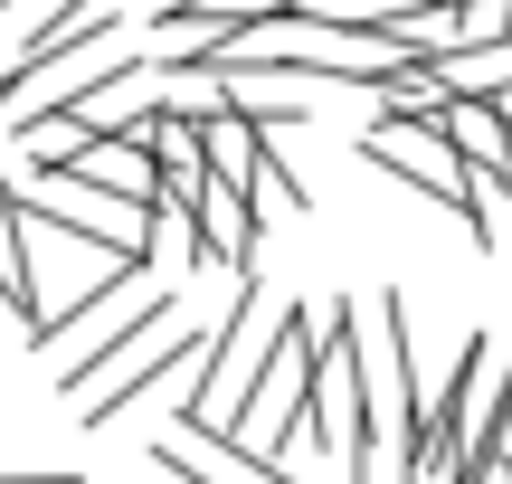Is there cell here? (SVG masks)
<instances>
[{"mask_svg":"<svg viewBox=\"0 0 512 484\" xmlns=\"http://www.w3.org/2000/svg\"><path fill=\"white\" fill-rule=\"evenodd\" d=\"M361 162L389 171V181H408L418 200H437V209H465V200H475V171L456 162V143H446L437 124H408V114H380V124L361 133Z\"/></svg>","mask_w":512,"mask_h":484,"instance_id":"cell-1","label":"cell"},{"mask_svg":"<svg viewBox=\"0 0 512 484\" xmlns=\"http://www.w3.org/2000/svg\"><path fill=\"white\" fill-rule=\"evenodd\" d=\"M162 323H181V285H152V295L133 304L124 323H105V333H95V342H86L76 361H57V390H67V399H95V390H105V380L124 371V361L143 352L152 333H162Z\"/></svg>","mask_w":512,"mask_h":484,"instance_id":"cell-2","label":"cell"},{"mask_svg":"<svg viewBox=\"0 0 512 484\" xmlns=\"http://www.w3.org/2000/svg\"><path fill=\"white\" fill-rule=\"evenodd\" d=\"M200 352H209V333H200V323H171V342H162L152 361H124V371H114L95 399H76V409H86V428H114V418H124V409H143L162 380H190V361H200Z\"/></svg>","mask_w":512,"mask_h":484,"instance_id":"cell-3","label":"cell"},{"mask_svg":"<svg viewBox=\"0 0 512 484\" xmlns=\"http://www.w3.org/2000/svg\"><path fill=\"white\" fill-rule=\"evenodd\" d=\"M266 10H294V0H162L152 19H162L171 38H200V48H209V38L247 29V19H266Z\"/></svg>","mask_w":512,"mask_h":484,"instance_id":"cell-4","label":"cell"},{"mask_svg":"<svg viewBox=\"0 0 512 484\" xmlns=\"http://www.w3.org/2000/svg\"><path fill=\"white\" fill-rule=\"evenodd\" d=\"M200 162L219 171V181H238V190H247V171H256V124H247L238 105L200 114Z\"/></svg>","mask_w":512,"mask_h":484,"instance_id":"cell-5","label":"cell"},{"mask_svg":"<svg viewBox=\"0 0 512 484\" xmlns=\"http://www.w3.org/2000/svg\"><path fill=\"white\" fill-rule=\"evenodd\" d=\"M247 200H256V219H304V209H313V190L294 181L285 162H275V143H266V133H256V171H247Z\"/></svg>","mask_w":512,"mask_h":484,"instance_id":"cell-6","label":"cell"},{"mask_svg":"<svg viewBox=\"0 0 512 484\" xmlns=\"http://www.w3.org/2000/svg\"><path fill=\"white\" fill-rule=\"evenodd\" d=\"M0 484H76V475H0Z\"/></svg>","mask_w":512,"mask_h":484,"instance_id":"cell-7","label":"cell"},{"mask_svg":"<svg viewBox=\"0 0 512 484\" xmlns=\"http://www.w3.org/2000/svg\"><path fill=\"white\" fill-rule=\"evenodd\" d=\"M0 333H10V314H0Z\"/></svg>","mask_w":512,"mask_h":484,"instance_id":"cell-8","label":"cell"}]
</instances>
